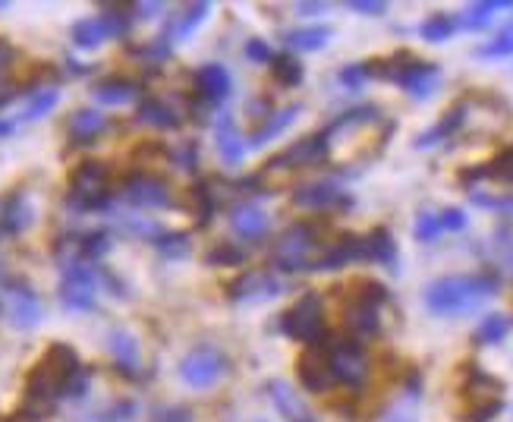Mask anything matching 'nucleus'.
<instances>
[{
  "label": "nucleus",
  "instance_id": "1",
  "mask_svg": "<svg viewBox=\"0 0 513 422\" xmlns=\"http://www.w3.org/2000/svg\"><path fill=\"white\" fill-rule=\"evenodd\" d=\"M501 290L498 271H473V274H447L425 287L422 300L425 309L441 315V319H457V315L476 312Z\"/></svg>",
  "mask_w": 513,
  "mask_h": 422
},
{
  "label": "nucleus",
  "instance_id": "2",
  "mask_svg": "<svg viewBox=\"0 0 513 422\" xmlns=\"http://www.w3.org/2000/svg\"><path fill=\"white\" fill-rule=\"evenodd\" d=\"M82 369L85 366L79 363V353L70 344H60V341L51 344L26 375V400H29L26 407L48 413L60 397L70 394Z\"/></svg>",
  "mask_w": 513,
  "mask_h": 422
},
{
  "label": "nucleus",
  "instance_id": "3",
  "mask_svg": "<svg viewBox=\"0 0 513 422\" xmlns=\"http://www.w3.org/2000/svg\"><path fill=\"white\" fill-rule=\"evenodd\" d=\"M366 73H369V79L397 82V86L410 98H416V101L432 98L438 92V86H441L438 63L419 60L410 51H397L391 57H375V60L366 63Z\"/></svg>",
  "mask_w": 513,
  "mask_h": 422
},
{
  "label": "nucleus",
  "instance_id": "4",
  "mask_svg": "<svg viewBox=\"0 0 513 422\" xmlns=\"http://www.w3.org/2000/svg\"><path fill=\"white\" fill-rule=\"evenodd\" d=\"M344 293V325L350 337L366 341V337L381 334V306L388 303V287L372 278H353L347 287H337Z\"/></svg>",
  "mask_w": 513,
  "mask_h": 422
},
{
  "label": "nucleus",
  "instance_id": "5",
  "mask_svg": "<svg viewBox=\"0 0 513 422\" xmlns=\"http://www.w3.org/2000/svg\"><path fill=\"white\" fill-rule=\"evenodd\" d=\"M328 224L325 221H299L287 227L281 240L274 243V268L290 271V274H303L315 271L318 259L331 240H325Z\"/></svg>",
  "mask_w": 513,
  "mask_h": 422
},
{
  "label": "nucleus",
  "instance_id": "6",
  "mask_svg": "<svg viewBox=\"0 0 513 422\" xmlns=\"http://www.w3.org/2000/svg\"><path fill=\"white\" fill-rule=\"evenodd\" d=\"M504 410V382L485 372L482 366L469 363L460 385V422H491Z\"/></svg>",
  "mask_w": 513,
  "mask_h": 422
},
{
  "label": "nucleus",
  "instance_id": "7",
  "mask_svg": "<svg viewBox=\"0 0 513 422\" xmlns=\"http://www.w3.org/2000/svg\"><path fill=\"white\" fill-rule=\"evenodd\" d=\"M460 111H463L460 136L488 139L498 136L510 123V104L495 92H466L460 98Z\"/></svg>",
  "mask_w": 513,
  "mask_h": 422
},
{
  "label": "nucleus",
  "instance_id": "8",
  "mask_svg": "<svg viewBox=\"0 0 513 422\" xmlns=\"http://www.w3.org/2000/svg\"><path fill=\"white\" fill-rule=\"evenodd\" d=\"M114 193H111V171L104 161H82L70 174V189H67V205L73 211H104L111 208Z\"/></svg>",
  "mask_w": 513,
  "mask_h": 422
},
{
  "label": "nucleus",
  "instance_id": "9",
  "mask_svg": "<svg viewBox=\"0 0 513 422\" xmlns=\"http://www.w3.org/2000/svg\"><path fill=\"white\" fill-rule=\"evenodd\" d=\"M281 331L296 344H325L328 341V322L322 312V300L315 290H306L284 315H281Z\"/></svg>",
  "mask_w": 513,
  "mask_h": 422
},
{
  "label": "nucleus",
  "instance_id": "10",
  "mask_svg": "<svg viewBox=\"0 0 513 422\" xmlns=\"http://www.w3.org/2000/svg\"><path fill=\"white\" fill-rule=\"evenodd\" d=\"M130 26H133V10H104L98 16H85L79 23L70 29V38L73 45L82 48V51H92L98 45L111 38H126L130 35Z\"/></svg>",
  "mask_w": 513,
  "mask_h": 422
},
{
  "label": "nucleus",
  "instance_id": "11",
  "mask_svg": "<svg viewBox=\"0 0 513 422\" xmlns=\"http://www.w3.org/2000/svg\"><path fill=\"white\" fill-rule=\"evenodd\" d=\"M60 306L70 312H92L98 306V268L89 262L63 265V278L57 287Z\"/></svg>",
  "mask_w": 513,
  "mask_h": 422
},
{
  "label": "nucleus",
  "instance_id": "12",
  "mask_svg": "<svg viewBox=\"0 0 513 422\" xmlns=\"http://www.w3.org/2000/svg\"><path fill=\"white\" fill-rule=\"evenodd\" d=\"M328 347H331V366H334V378L337 385H344L350 391H359L362 382L369 375V356L366 347L356 337H328Z\"/></svg>",
  "mask_w": 513,
  "mask_h": 422
},
{
  "label": "nucleus",
  "instance_id": "13",
  "mask_svg": "<svg viewBox=\"0 0 513 422\" xmlns=\"http://www.w3.org/2000/svg\"><path fill=\"white\" fill-rule=\"evenodd\" d=\"M331 158V142L322 133H309L303 139H296L290 142L287 149H281L277 155H271L265 161V174L271 171H299V167H318V164H325Z\"/></svg>",
  "mask_w": 513,
  "mask_h": 422
},
{
  "label": "nucleus",
  "instance_id": "14",
  "mask_svg": "<svg viewBox=\"0 0 513 422\" xmlns=\"http://www.w3.org/2000/svg\"><path fill=\"white\" fill-rule=\"evenodd\" d=\"M120 196L133 208H167V211L177 208V196H174V189H170V183L145 171L126 177L120 186Z\"/></svg>",
  "mask_w": 513,
  "mask_h": 422
},
{
  "label": "nucleus",
  "instance_id": "15",
  "mask_svg": "<svg viewBox=\"0 0 513 422\" xmlns=\"http://www.w3.org/2000/svg\"><path fill=\"white\" fill-rule=\"evenodd\" d=\"M296 375H299V385H303L306 391H312V394H325V391H331L337 385L328 341L303 347V353L296 356Z\"/></svg>",
  "mask_w": 513,
  "mask_h": 422
},
{
  "label": "nucleus",
  "instance_id": "16",
  "mask_svg": "<svg viewBox=\"0 0 513 422\" xmlns=\"http://www.w3.org/2000/svg\"><path fill=\"white\" fill-rule=\"evenodd\" d=\"M227 375V360L218 347H196L180 360V378L189 388H211Z\"/></svg>",
  "mask_w": 513,
  "mask_h": 422
},
{
  "label": "nucleus",
  "instance_id": "17",
  "mask_svg": "<svg viewBox=\"0 0 513 422\" xmlns=\"http://www.w3.org/2000/svg\"><path fill=\"white\" fill-rule=\"evenodd\" d=\"M284 293V284L277 278L274 271L268 268H252V271H243L237 274L230 284H227V297L233 303H265V300H274Z\"/></svg>",
  "mask_w": 513,
  "mask_h": 422
},
{
  "label": "nucleus",
  "instance_id": "18",
  "mask_svg": "<svg viewBox=\"0 0 513 422\" xmlns=\"http://www.w3.org/2000/svg\"><path fill=\"white\" fill-rule=\"evenodd\" d=\"M45 306H41L38 293L26 281H10L7 284V319L16 331H32L38 328Z\"/></svg>",
  "mask_w": 513,
  "mask_h": 422
},
{
  "label": "nucleus",
  "instance_id": "19",
  "mask_svg": "<svg viewBox=\"0 0 513 422\" xmlns=\"http://www.w3.org/2000/svg\"><path fill=\"white\" fill-rule=\"evenodd\" d=\"M293 205L296 208H312V211H328V208H350L353 205V196L344 193L337 183H309V186H299L293 189Z\"/></svg>",
  "mask_w": 513,
  "mask_h": 422
},
{
  "label": "nucleus",
  "instance_id": "20",
  "mask_svg": "<svg viewBox=\"0 0 513 422\" xmlns=\"http://www.w3.org/2000/svg\"><path fill=\"white\" fill-rule=\"evenodd\" d=\"M265 394L274 404V410L284 416V422H318L306 400L299 397L293 391V385L284 382V378H271V382H265Z\"/></svg>",
  "mask_w": 513,
  "mask_h": 422
},
{
  "label": "nucleus",
  "instance_id": "21",
  "mask_svg": "<svg viewBox=\"0 0 513 422\" xmlns=\"http://www.w3.org/2000/svg\"><path fill=\"white\" fill-rule=\"evenodd\" d=\"M196 92L208 104V108H218L233 92V79L227 73L224 63H202L196 70Z\"/></svg>",
  "mask_w": 513,
  "mask_h": 422
},
{
  "label": "nucleus",
  "instance_id": "22",
  "mask_svg": "<svg viewBox=\"0 0 513 422\" xmlns=\"http://www.w3.org/2000/svg\"><path fill=\"white\" fill-rule=\"evenodd\" d=\"M353 262H366V243H362L359 234H340L325 246L315 271H337V268H347Z\"/></svg>",
  "mask_w": 513,
  "mask_h": 422
},
{
  "label": "nucleus",
  "instance_id": "23",
  "mask_svg": "<svg viewBox=\"0 0 513 422\" xmlns=\"http://www.w3.org/2000/svg\"><path fill=\"white\" fill-rule=\"evenodd\" d=\"M108 353L117 366L120 375L126 378H139V341L123 328H114L108 334Z\"/></svg>",
  "mask_w": 513,
  "mask_h": 422
},
{
  "label": "nucleus",
  "instance_id": "24",
  "mask_svg": "<svg viewBox=\"0 0 513 422\" xmlns=\"http://www.w3.org/2000/svg\"><path fill=\"white\" fill-rule=\"evenodd\" d=\"M479 180H495V183H507L513 186V145L510 149H504L498 158H491L485 164H476V167H466V171H460V183L473 189V183Z\"/></svg>",
  "mask_w": 513,
  "mask_h": 422
},
{
  "label": "nucleus",
  "instance_id": "25",
  "mask_svg": "<svg viewBox=\"0 0 513 422\" xmlns=\"http://www.w3.org/2000/svg\"><path fill=\"white\" fill-rule=\"evenodd\" d=\"M32 218H35V208L23 189H16V193H10L0 202V234H23L32 224Z\"/></svg>",
  "mask_w": 513,
  "mask_h": 422
},
{
  "label": "nucleus",
  "instance_id": "26",
  "mask_svg": "<svg viewBox=\"0 0 513 422\" xmlns=\"http://www.w3.org/2000/svg\"><path fill=\"white\" fill-rule=\"evenodd\" d=\"M362 243H366V262H375V265H384L388 271H397L400 249H397V240H394V234L388 227L369 230V234L362 237Z\"/></svg>",
  "mask_w": 513,
  "mask_h": 422
},
{
  "label": "nucleus",
  "instance_id": "27",
  "mask_svg": "<svg viewBox=\"0 0 513 422\" xmlns=\"http://www.w3.org/2000/svg\"><path fill=\"white\" fill-rule=\"evenodd\" d=\"M92 95H95V101L108 104V108H123V104H133V101H139V95H142V86H139V82H133V79L111 76V79H101V82H95Z\"/></svg>",
  "mask_w": 513,
  "mask_h": 422
},
{
  "label": "nucleus",
  "instance_id": "28",
  "mask_svg": "<svg viewBox=\"0 0 513 422\" xmlns=\"http://www.w3.org/2000/svg\"><path fill=\"white\" fill-rule=\"evenodd\" d=\"M215 145H218V155L227 164H240L243 161L246 145H243V136L237 130V120H233V114H218V120H215Z\"/></svg>",
  "mask_w": 513,
  "mask_h": 422
},
{
  "label": "nucleus",
  "instance_id": "29",
  "mask_svg": "<svg viewBox=\"0 0 513 422\" xmlns=\"http://www.w3.org/2000/svg\"><path fill=\"white\" fill-rule=\"evenodd\" d=\"M230 227H233V234L243 237V240H262L265 230H268V215L259 205L243 202L230 211Z\"/></svg>",
  "mask_w": 513,
  "mask_h": 422
},
{
  "label": "nucleus",
  "instance_id": "30",
  "mask_svg": "<svg viewBox=\"0 0 513 422\" xmlns=\"http://www.w3.org/2000/svg\"><path fill=\"white\" fill-rule=\"evenodd\" d=\"M299 114H303V104H287V108L268 114V117L262 120L259 130H255V133L246 139V145H249V149H262L265 142H271V139L281 136V133L287 130V126H290Z\"/></svg>",
  "mask_w": 513,
  "mask_h": 422
},
{
  "label": "nucleus",
  "instance_id": "31",
  "mask_svg": "<svg viewBox=\"0 0 513 422\" xmlns=\"http://www.w3.org/2000/svg\"><path fill=\"white\" fill-rule=\"evenodd\" d=\"M136 120L142 126H155V130H180L183 126V117L161 98H142L136 108Z\"/></svg>",
  "mask_w": 513,
  "mask_h": 422
},
{
  "label": "nucleus",
  "instance_id": "32",
  "mask_svg": "<svg viewBox=\"0 0 513 422\" xmlns=\"http://www.w3.org/2000/svg\"><path fill=\"white\" fill-rule=\"evenodd\" d=\"M104 130H108V120H104V114L89 111V108L73 111V117H70V123H67V136H70L73 145H89V142H95Z\"/></svg>",
  "mask_w": 513,
  "mask_h": 422
},
{
  "label": "nucleus",
  "instance_id": "33",
  "mask_svg": "<svg viewBox=\"0 0 513 422\" xmlns=\"http://www.w3.org/2000/svg\"><path fill=\"white\" fill-rule=\"evenodd\" d=\"M331 38H334L331 26H303V29H290V32L281 35L284 48L290 54H296V51H322V48H328Z\"/></svg>",
  "mask_w": 513,
  "mask_h": 422
},
{
  "label": "nucleus",
  "instance_id": "34",
  "mask_svg": "<svg viewBox=\"0 0 513 422\" xmlns=\"http://www.w3.org/2000/svg\"><path fill=\"white\" fill-rule=\"evenodd\" d=\"M303 76H306V67H303V60H299L296 54L284 51V54H277L271 60V79L281 89H296L299 82H303Z\"/></svg>",
  "mask_w": 513,
  "mask_h": 422
},
{
  "label": "nucleus",
  "instance_id": "35",
  "mask_svg": "<svg viewBox=\"0 0 513 422\" xmlns=\"http://www.w3.org/2000/svg\"><path fill=\"white\" fill-rule=\"evenodd\" d=\"M208 13H211V4H205V0H199V4H189L180 16H174V23H170V38L174 41H186L192 32H196L205 19H208Z\"/></svg>",
  "mask_w": 513,
  "mask_h": 422
},
{
  "label": "nucleus",
  "instance_id": "36",
  "mask_svg": "<svg viewBox=\"0 0 513 422\" xmlns=\"http://www.w3.org/2000/svg\"><path fill=\"white\" fill-rule=\"evenodd\" d=\"M60 101V89L57 86H45L29 95V101L23 104V111L16 114V123H32V120H41L45 114L54 111V104Z\"/></svg>",
  "mask_w": 513,
  "mask_h": 422
},
{
  "label": "nucleus",
  "instance_id": "37",
  "mask_svg": "<svg viewBox=\"0 0 513 422\" xmlns=\"http://www.w3.org/2000/svg\"><path fill=\"white\" fill-rule=\"evenodd\" d=\"M513 331V319L510 315H501V312H495V315H485V319L479 322V328H476V334H473V341L479 344V347H495V344H501L504 337Z\"/></svg>",
  "mask_w": 513,
  "mask_h": 422
},
{
  "label": "nucleus",
  "instance_id": "38",
  "mask_svg": "<svg viewBox=\"0 0 513 422\" xmlns=\"http://www.w3.org/2000/svg\"><path fill=\"white\" fill-rule=\"evenodd\" d=\"M510 7V0H482V4H473V7H466V13L457 19V23L469 32H479V29H488L491 26V19H495L498 10Z\"/></svg>",
  "mask_w": 513,
  "mask_h": 422
},
{
  "label": "nucleus",
  "instance_id": "39",
  "mask_svg": "<svg viewBox=\"0 0 513 422\" xmlns=\"http://www.w3.org/2000/svg\"><path fill=\"white\" fill-rule=\"evenodd\" d=\"M189 202H192V211H196V224L208 227V221L215 218V211H218V196H215V189H211V183L199 180L196 186H192Z\"/></svg>",
  "mask_w": 513,
  "mask_h": 422
},
{
  "label": "nucleus",
  "instance_id": "40",
  "mask_svg": "<svg viewBox=\"0 0 513 422\" xmlns=\"http://www.w3.org/2000/svg\"><path fill=\"white\" fill-rule=\"evenodd\" d=\"M457 16H447V13H435V16H429L425 23L419 26V35H422V41H429V45H444L447 38H451L454 32H457Z\"/></svg>",
  "mask_w": 513,
  "mask_h": 422
},
{
  "label": "nucleus",
  "instance_id": "41",
  "mask_svg": "<svg viewBox=\"0 0 513 422\" xmlns=\"http://www.w3.org/2000/svg\"><path fill=\"white\" fill-rule=\"evenodd\" d=\"M249 259V252L240 243H218L205 252V265L211 268H237Z\"/></svg>",
  "mask_w": 513,
  "mask_h": 422
},
{
  "label": "nucleus",
  "instance_id": "42",
  "mask_svg": "<svg viewBox=\"0 0 513 422\" xmlns=\"http://www.w3.org/2000/svg\"><path fill=\"white\" fill-rule=\"evenodd\" d=\"M469 202L485 211H498V215H513V193H485V189H469Z\"/></svg>",
  "mask_w": 513,
  "mask_h": 422
},
{
  "label": "nucleus",
  "instance_id": "43",
  "mask_svg": "<svg viewBox=\"0 0 513 422\" xmlns=\"http://www.w3.org/2000/svg\"><path fill=\"white\" fill-rule=\"evenodd\" d=\"M441 234H444V227H441L438 211L422 208L419 215H416V221H413V237H416L419 243H435Z\"/></svg>",
  "mask_w": 513,
  "mask_h": 422
},
{
  "label": "nucleus",
  "instance_id": "44",
  "mask_svg": "<svg viewBox=\"0 0 513 422\" xmlns=\"http://www.w3.org/2000/svg\"><path fill=\"white\" fill-rule=\"evenodd\" d=\"M155 249L164 259H183L189 256V234H183V230H164L155 240Z\"/></svg>",
  "mask_w": 513,
  "mask_h": 422
},
{
  "label": "nucleus",
  "instance_id": "45",
  "mask_svg": "<svg viewBox=\"0 0 513 422\" xmlns=\"http://www.w3.org/2000/svg\"><path fill=\"white\" fill-rule=\"evenodd\" d=\"M510 54H513V26L501 29L495 38L476 48V57H482V60H498V57H510Z\"/></svg>",
  "mask_w": 513,
  "mask_h": 422
},
{
  "label": "nucleus",
  "instance_id": "46",
  "mask_svg": "<svg viewBox=\"0 0 513 422\" xmlns=\"http://www.w3.org/2000/svg\"><path fill=\"white\" fill-rule=\"evenodd\" d=\"M139 413V407L133 404V400H117V404L104 407L92 416H85V422H133Z\"/></svg>",
  "mask_w": 513,
  "mask_h": 422
},
{
  "label": "nucleus",
  "instance_id": "47",
  "mask_svg": "<svg viewBox=\"0 0 513 422\" xmlns=\"http://www.w3.org/2000/svg\"><path fill=\"white\" fill-rule=\"evenodd\" d=\"M491 249H495L498 262L513 271V224H501L495 234H491Z\"/></svg>",
  "mask_w": 513,
  "mask_h": 422
},
{
  "label": "nucleus",
  "instance_id": "48",
  "mask_svg": "<svg viewBox=\"0 0 513 422\" xmlns=\"http://www.w3.org/2000/svg\"><path fill=\"white\" fill-rule=\"evenodd\" d=\"M337 82H340V86H344L347 92H359V89L369 82L366 63H347V67H340V70H337Z\"/></svg>",
  "mask_w": 513,
  "mask_h": 422
},
{
  "label": "nucleus",
  "instance_id": "49",
  "mask_svg": "<svg viewBox=\"0 0 513 422\" xmlns=\"http://www.w3.org/2000/svg\"><path fill=\"white\" fill-rule=\"evenodd\" d=\"M170 161H174L177 167H183V171H196L199 167V142H180L177 149H170Z\"/></svg>",
  "mask_w": 513,
  "mask_h": 422
},
{
  "label": "nucleus",
  "instance_id": "50",
  "mask_svg": "<svg viewBox=\"0 0 513 422\" xmlns=\"http://www.w3.org/2000/svg\"><path fill=\"white\" fill-rule=\"evenodd\" d=\"M120 224H123L126 234L142 237V240H152V243L164 234V230L155 221H145V218H120Z\"/></svg>",
  "mask_w": 513,
  "mask_h": 422
},
{
  "label": "nucleus",
  "instance_id": "51",
  "mask_svg": "<svg viewBox=\"0 0 513 422\" xmlns=\"http://www.w3.org/2000/svg\"><path fill=\"white\" fill-rule=\"evenodd\" d=\"M246 57L255 60V63H268V67H271V60H274L277 54L271 51L268 41H262V38H249V41H246Z\"/></svg>",
  "mask_w": 513,
  "mask_h": 422
},
{
  "label": "nucleus",
  "instance_id": "52",
  "mask_svg": "<svg viewBox=\"0 0 513 422\" xmlns=\"http://www.w3.org/2000/svg\"><path fill=\"white\" fill-rule=\"evenodd\" d=\"M438 218H441V227L444 230H463L466 224H469V218H466V211L463 208H441L438 211Z\"/></svg>",
  "mask_w": 513,
  "mask_h": 422
},
{
  "label": "nucleus",
  "instance_id": "53",
  "mask_svg": "<svg viewBox=\"0 0 513 422\" xmlns=\"http://www.w3.org/2000/svg\"><path fill=\"white\" fill-rule=\"evenodd\" d=\"M350 10L359 16H384L388 4H381V0H350Z\"/></svg>",
  "mask_w": 513,
  "mask_h": 422
},
{
  "label": "nucleus",
  "instance_id": "54",
  "mask_svg": "<svg viewBox=\"0 0 513 422\" xmlns=\"http://www.w3.org/2000/svg\"><path fill=\"white\" fill-rule=\"evenodd\" d=\"M152 422H192V413L186 407H158Z\"/></svg>",
  "mask_w": 513,
  "mask_h": 422
},
{
  "label": "nucleus",
  "instance_id": "55",
  "mask_svg": "<svg viewBox=\"0 0 513 422\" xmlns=\"http://www.w3.org/2000/svg\"><path fill=\"white\" fill-rule=\"evenodd\" d=\"M0 422H45V413H38L32 407H19L13 413H0Z\"/></svg>",
  "mask_w": 513,
  "mask_h": 422
},
{
  "label": "nucleus",
  "instance_id": "56",
  "mask_svg": "<svg viewBox=\"0 0 513 422\" xmlns=\"http://www.w3.org/2000/svg\"><path fill=\"white\" fill-rule=\"evenodd\" d=\"M328 10V4H325V0H303V4H296V13L299 16H322Z\"/></svg>",
  "mask_w": 513,
  "mask_h": 422
},
{
  "label": "nucleus",
  "instance_id": "57",
  "mask_svg": "<svg viewBox=\"0 0 513 422\" xmlns=\"http://www.w3.org/2000/svg\"><path fill=\"white\" fill-rule=\"evenodd\" d=\"M130 10H133V19H155L164 7L161 4H136Z\"/></svg>",
  "mask_w": 513,
  "mask_h": 422
},
{
  "label": "nucleus",
  "instance_id": "58",
  "mask_svg": "<svg viewBox=\"0 0 513 422\" xmlns=\"http://www.w3.org/2000/svg\"><path fill=\"white\" fill-rule=\"evenodd\" d=\"M375 422H416L410 413H400V410H391V413H384V416H378Z\"/></svg>",
  "mask_w": 513,
  "mask_h": 422
},
{
  "label": "nucleus",
  "instance_id": "59",
  "mask_svg": "<svg viewBox=\"0 0 513 422\" xmlns=\"http://www.w3.org/2000/svg\"><path fill=\"white\" fill-rule=\"evenodd\" d=\"M10 60H13V48L7 45L4 38H0V73H4L10 67Z\"/></svg>",
  "mask_w": 513,
  "mask_h": 422
},
{
  "label": "nucleus",
  "instance_id": "60",
  "mask_svg": "<svg viewBox=\"0 0 513 422\" xmlns=\"http://www.w3.org/2000/svg\"><path fill=\"white\" fill-rule=\"evenodd\" d=\"M7 7H10V4H7V0H0V13H4Z\"/></svg>",
  "mask_w": 513,
  "mask_h": 422
}]
</instances>
